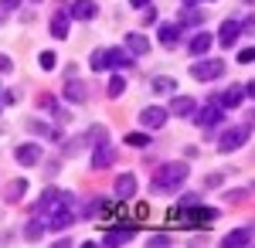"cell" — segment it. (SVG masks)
<instances>
[{
    "instance_id": "obj_1",
    "label": "cell",
    "mask_w": 255,
    "mask_h": 248,
    "mask_svg": "<svg viewBox=\"0 0 255 248\" xmlns=\"http://www.w3.org/2000/svg\"><path fill=\"white\" fill-rule=\"evenodd\" d=\"M187 173L191 167L184 163V160H170V163H160L153 177H150V191L153 194H174L184 187V180H187Z\"/></svg>"
},
{
    "instance_id": "obj_2",
    "label": "cell",
    "mask_w": 255,
    "mask_h": 248,
    "mask_svg": "<svg viewBox=\"0 0 255 248\" xmlns=\"http://www.w3.org/2000/svg\"><path fill=\"white\" fill-rule=\"evenodd\" d=\"M249 133H252V119L245 123V126H232V129H225V133L218 136V150L221 153H235L245 146V139H249Z\"/></svg>"
},
{
    "instance_id": "obj_3",
    "label": "cell",
    "mask_w": 255,
    "mask_h": 248,
    "mask_svg": "<svg viewBox=\"0 0 255 248\" xmlns=\"http://www.w3.org/2000/svg\"><path fill=\"white\" fill-rule=\"evenodd\" d=\"M225 72H228V65L221 58H201L194 68H191V78H197V82H218Z\"/></svg>"
},
{
    "instance_id": "obj_4",
    "label": "cell",
    "mask_w": 255,
    "mask_h": 248,
    "mask_svg": "<svg viewBox=\"0 0 255 248\" xmlns=\"http://www.w3.org/2000/svg\"><path fill=\"white\" fill-rule=\"evenodd\" d=\"M170 218H180V221H187V225H211L218 218V211L204 208V204H191V208H177Z\"/></svg>"
},
{
    "instance_id": "obj_5",
    "label": "cell",
    "mask_w": 255,
    "mask_h": 248,
    "mask_svg": "<svg viewBox=\"0 0 255 248\" xmlns=\"http://www.w3.org/2000/svg\"><path fill=\"white\" fill-rule=\"evenodd\" d=\"M221 119H225V109L218 106V99H215V96H211V102H208L204 109H197V113H194V123L201 126V129H204V133H208V129H215Z\"/></svg>"
},
{
    "instance_id": "obj_6",
    "label": "cell",
    "mask_w": 255,
    "mask_h": 248,
    "mask_svg": "<svg viewBox=\"0 0 255 248\" xmlns=\"http://www.w3.org/2000/svg\"><path fill=\"white\" fill-rule=\"evenodd\" d=\"M133 235H136V228H133V225H116V228H109L106 235H102V245H109V248L129 245V242H133Z\"/></svg>"
},
{
    "instance_id": "obj_7",
    "label": "cell",
    "mask_w": 255,
    "mask_h": 248,
    "mask_svg": "<svg viewBox=\"0 0 255 248\" xmlns=\"http://www.w3.org/2000/svg\"><path fill=\"white\" fill-rule=\"evenodd\" d=\"M238 34H242V24H238L235 17H228V20H221V27H218V38H215V44H221V48H235Z\"/></svg>"
},
{
    "instance_id": "obj_8",
    "label": "cell",
    "mask_w": 255,
    "mask_h": 248,
    "mask_svg": "<svg viewBox=\"0 0 255 248\" xmlns=\"http://www.w3.org/2000/svg\"><path fill=\"white\" fill-rule=\"evenodd\" d=\"M167 109H163V106H146V109H143V113H139V126H143V129H160V126H163V123H167Z\"/></svg>"
},
{
    "instance_id": "obj_9",
    "label": "cell",
    "mask_w": 255,
    "mask_h": 248,
    "mask_svg": "<svg viewBox=\"0 0 255 248\" xmlns=\"http://www.w3.org/2000/svg\"><path fill=\"white\" fill-rule=\"evenodd\" d=\"M116 146H109V143H96V153H92V170H106V167H113L116 163Z\"/></svg>"
},
{
    "instance_id": "obj_10",
    "label": "cell",
    "mask_w": 255,
    "mask_h": 248,
    "mask_svg": "<svg viewBox=\"0 0 255 248\" xmlns=\"http://www.w3.org/2000/svg\"><path fill=\"white\" fill-rule=\"evenodd\" d=\"M65 99L72 102V106H82L85 99H89V89H85V82H79V78H65Z\"/></svg>"
},
{
    "instance_id": "obj_11",
    "label": "cell",
    "mask_w": 255,
    "mask_h": 248,
    "mask_svg": "<svg viewBox=\"0 0 255 248\" xmlns=\"http://www.w3.org/2000/svg\"><path fill=\"white\" fill-rule=\"evenodd\" d=\"M14 160H17L20 167H34L41 160V146L38 143H20L17 150H14Z\"/></svg>"
},
{
    "instance_id": "obj_12",
    "label": "cell",
    "mask_w": 255,
    "mask_h": 248,
    "mask_svg": "<svg viewBox=\"0 0 255 248\" xmlns=\"http://www.w3.org/2000/svg\"><path fill=\"white\" fill-rule=\"evenodd\" d=\"M218 106L221 109H238L242 102H245V92H242V85H232V89H225V92H218Z\"/></svg>"
},
{
    "instance_id": "obj_13",
    "label": "cell",
    "mask_w": 255,
    "mask_h": 248,
    "mask_svg": "<svg viewBox=\"0 0 255 248\" xmlns=\"http://www.w3.org/2000/svg\"><path fill=\"white\" fill-rule=\"evenodd\" d=\"M96 14H99L96 0H75V3L68 7V17H75V20H92Z\"/></svg>"
},
{
    "instance_id": "obj_14",
    "label": "cell",
    "mask_w": 255,
    "mask_h": 248,
    "mask_svg": "<svg viewBox=\"0 0 255 248\" xmlns=\"http://www.w3.org/2000/svg\"><path fill=\"white\" fill-rule=\"evenodd\" d=\"M211 44H215V34H211V31H197L187 48H191V55L201 58V55H208V51H211Z\"/></svg>"
},
{
    "instance_id": "obj_15",
    "label": "cell",
    "mask_w": 255,
    "mask_h": 248,
    "mask_svg": "<svg viewBox=\"0 0 255 248\" xmlns=\"http://www.w3.org/2000/svg\"><path fill=\"white\" fill-rule=\"evenodd\" d=\"M180 34H184V24H163L160 27V44L163 48H177L180 44Z\"/></svg>"
},
{
    "instance_id": "obj_16",
    "label": "cell",
    "mask_w": 255,
    "mask_h": 248,
    "mask_svg": "<svg viewBox=\"0 0 255 248\" xmlns=\"http://www.w3.org/2000/svg\"><path fill=\"white\" fill-rule=\"evenodd\" d=\"M109 68H116V72L133 68V55H129L126 48H109Z\"/></svg>"
},
{
    "instance_id": "obj_17",
    "label": "cell",
    "mask_w": 255,
    "mask_h": 248,
    "mask_svg": "<svg viewBox=\"0 0 255 248\" xmlns=\"http://www.w3.org/2000/svg\"><path fill=\"white\" fill-rule=\"evenodd\" d=\"M221 245L225 248H249L252 245V228H238V231H232V235H225Z\"/></svg>"
},
{
    "instance_id": "obj_18",
    "label": "cell",
    "mask_w": 255,
    "mask_h": 248,
    "mask_svg": "<svg viewBox=\"0 0 255 248\" xmlns=\"http://www.w3.org/2000/svg\"><path fill=\"white\" fill-rule=\"evenodd\" d=\"M133 194H136V177H133V173L116 177V197H119V201H129Z\"/></svg>"
},
{
    "instance_id": "obj_19",
    "label": "cell",
    "mask_w": 255,
    "mask_h": 248,
    "mask_svg": "<svg viewBox=\"0 0 255 248\" xmlns=\"http://www.w3.org/2000/svg\"><path fill=\"white\" fill-rule=\"evenodd\" d=\"M68 7H58L55 10V17H51V34L55 38H68Z\"/></svg>"
},
{
    "instance_id": "obj_20",
    "label": "cell",
    "mask_w": 255,
    "mask_h": 248,
    "mask_svg": "<svg viewBox=\"0 0 255 248\" xmlns=\"http://www.w3.org/2000/svg\"><path fill=\"white\" fill-rule=\"evenodd\" d=\"M126 51H129L133 58L146 55V51H150V41L143 38V34H126Z\"/></svg>"
},
{
    "instance_id": "obj_21",
    "label": "cell",
    "mask_w": 255,
    "mask_h": 248,
    "mask_svg": "<svg viewBox=\"0 0 255 248\" xmlns=\"http://www.w3.org/2000/svg\"><path fill=\"white\" fill-rule=\"evenodd\" d=\"M167 113H174V116H191L194 113V99L191 96H174L170 99V109Z\"/></svg>"
},
{
    "instance_id": "obj_22",
    "label": "cell",
    "mask_w": 255,
    "mask_h": 248,
    "mask_svg": "<svg viewBox=\"0 0 255 248\" xmlns=\"http://www.w3.org/2000/svg\"><path fill=\"white\" fill-rule=\"evenodd\" d=\"M150 89H153L157 96H174V92H177V82H174V78H167V75H157L153 82H150Z\"/></svg>"
},
{
    "instance_id": "obj_23",
    "label": "cell",
    "mask_w": 255,
    "mask_h": 248,
    "mask_svg": "<svg viewBox=\"0 0 255 248\" xmlns=\"http://www.w3.org/2000/svg\"><path fill=\"white\" fill-rule=\"evenodd\" d=\"M113 211V201L109 197H92L89 208H85V218H96V214H109Z\"/></svg>"
},
{
    "instance_id": "obj_24",
    "label": "cell",
    "mask_w": 255,
    "mask_h": 248,
    "mask_svg": "<svg viewBox=\"0 0 255 248\" xmlns=\"http://www.w3.org/2000/svg\"><path fill=\"white\" fill-rule=\"evenodd\" d=\"M24 191H27V180H24V177H17V180H10V184H7L3 197H7V201L14 204V201H20V197H24Z\"/></svg>"
},
{
    "instance_id": "obj_25",
    "label": "cell",
    "mask_w": 255,
    "mask_h": 248,
    "mask_svg": "<svg viewBox=\"0 0 255 248\" xmlns=\"http://www.w3.org/2000/svg\"><path fill=\"white\" fill-rule=\"evenodd\" d=\"M89 65H92L96 72H109V51H106V48H96L92 58H89Z\"/></svg>"
},
{
    "instance_id": "obj_26",
    "label": "cell",
    "mask_w": 255,
    "mask_h": 248,
    "mask_svg": "<svg viewBox=\"0 0 255 248\" xmlns=\"http://www.w3.org/2000/svg\"><path fill=\"white\" fill-rule=\"evenodd\" d=\"M106 92H109V99H119L123 92H126V75H113V78H109V89H106Z\"/></svg>"
},
{
    "instance_id": "obj_27",
    "label": "cell",
    "mask_w": 255,
    "mask_h": 248,
    "mask_svg": "<svg viewBox=\"0 0 255 248\" xmlns=\"http://www.w3.org/2000/svg\"><path fill=\"white\" fill-rule=\"evenodd\" d=\"M27 129H31V133H38V136H51V139L58 136V129H51V126H44V123H38V119H27Z\"/></svg>"
},
{
    "instance_id": "obj_28",
    "label": "cell",
    "mask_w": 255,
    "mask_h": 248,
    "mask_svg": "<svg viewBox=\"0 0 255 248\" xmlns=\"http://www.w3.org/2000/svg\"><path fill=\"white\" fill-rule=\"evenodd\" d=\"M41 235H44V225L34 218V221L27 225V231H24V238H27V242H41Z\"/></svg>"
},
{
    "instance_id": "obj_29",
    "label": "cell",
    "mask_w": 255,
    "mask_h": 248,
    "mask_svg": "<svg viewBox=\"0 0 255 248\" xmlns=\"http://www.w3.org/2000/svg\"><path fill=\"white\" fill-rule=\"evenodd\" d=\"M201 20H204V14H201L197 7H187V10H184V17H180V24L187 27V24H201Z\"/></svg>"
},
{
    "instance_id": "obj_30",
    "label": "cell",
    "mask_w": 255,
    "mask_h": 248,
    "mask_svg": "<svg viewBox=\"0 0 255 248\" xmlns=\"http://www.w3.org/2000/svg\"><path fill=\"white\" fill-rule=\"evenodd\" d=\"M146 245H150V248H167V245H170V235H163V231H160V235H150Z\"/></svg>"
},
{
    "instance_id": "obj_31",
    "label": "cell",
    "mask_w": 255,
    "mask_h": 248,
    "mask_svg": "<svg viewBox=\"0 0 255 248\" xmlns=\"http://www.w3.org/2000/svg\"><path fill=\"white\" fill-rule=\"evenodd\" d=\"M126 143L129 146H150V136L146 133H126Z\"/></svg>"
},
{
    "instance_id": "obj_32",
    "label": "cell",
    "mask_w": 255,
    "mask_h": 248,
    "mask_svg": "<svg viewBox=\"0 0 255 248\" xmlns=\"http://www.w3.org/2000/svg\"><path fill=\"white\" fill-rule=\"evenodd\" d=\"M106 126H92V129H89V133H85V139H92V143H106Z\"/></svg>"
},
{
    "instance_id": "obj_33",
    "label": "cell",
    "mask_w": 255,
    "mask_h": 248,
    "mask_svg": "<svg viewBox=\"0 0 255 248\" xmlns=\"http://www.w3.org/2000/svg\"><path fill=\"white\" fill-rule=\"evenodd\" d=\"M55 61H58L55 51H41V58H38V65L44 68V72H51V68H55Z\"/></svg>"
},
{
    "instance_id": "obj_34",
    "label": "cell",
    "mask_w": 255,
    "mask_h": 248,
    "mask_svg": "<svg viewBox=\"0 0 255 248\" xmlns=\"http://www.w3.org/2000/svg\"><path fill=\"white\" fill-rule=\"evenodd\" d=\"M221 180H225V173H208V177H204V187L215 191V187H221Z\"/></svg>"
},
{
    "instance_id": "obj_35",
    "label": "cell",
    "mask_w": 255,
    "mask_h": 248,
    "mask_svg": "<svg viewBox=\"0 0 255 248\" xmlns=\"http://www.w3.org/2000/svg\"><path fill=\"white\" fill-rule=\"evenodd\" d=\"M38 106L44 109V113H55V99L48 96V92H41V96H38Z\"/></svg>"
},
{
    "instance_id": "obj_36",
    "label": "cell",
    "mask_w": 255,
    "mask_h": 248,
    "mask_svg": "<svg viewBox=\"0 0 255 248\" xmlns=\"http://www.w3.org/2000/svg\"><path fill=\"white\" fill-rule=\"evenodd\" d=\"M249 197V191H228L225 194V204H235V201H245Z\"/></svg>"
},
{
    "instance_id": "obj_37",
    "label": "cell",
    "mask_w": 255,
    "mask_h": 248,
    "mask_svg": "<svg viewBox=\"0 0 255 248\" xmlns=\"http://www.w3.org/2000/svg\"><path fill=\"white\" fill-rule=\"evenodd\" d=\"M17 102V89H10V92H0V106H14Z\"/></svg>"
},
{
    "instance_id": "obj_38",
    "label": "cell",
    "mask_w": 255,
    "mask_h": 248,
    "mask_svg": "<svg viewBox=\"0 0 255 248\" xmlns=\"http://www.w3.org/2000/svg\"><path fill=\"white\" fill-rule=\"evenodd\" d=\"M10 72H14V61L7 55H0V75H10Z\"/></svg>"
},
{
    "instance_id": "obj_39",
    "label": "cell",
    "mask_w": 255,
    "mask_h": 248,
    "mask_svg": "<svg viewBox=\"0 0 255 248\" xmlns=\"http://www.w3.org/2000/svg\"><path fill=\"white\" fill-rule=\"evenodd\" d=\"M252 58H255L252 48H242V51H238V61H242V65H252Z\"/></svg>"
},
{
    "instance_id": "obj_40",
    "label": "cell",
    "mask_w": 255,
    "mask_h": 248,
    "mask_svg": "<svg viewBox=\"0 0 255 248\" xmlns=\"http://www.w3.org/2000/svg\"><path fill=\"white\" fill-rule=\"evenodd\" d=\"M191 204H201V197H197V194H184V197H180V208H191Z\"/></svg>"
},
{
    "instance_id": "obj_41",
    "label": "cell",
    "mask_w": 255,
    "mask_h": 248,
    "mask_svg": "<svg viewBox=\"0 0 255 248\" xmlns=\"http://www.w3.org/2000/svg\"><path fill=\"white\" fill-rule=\"evenodd\" d=\"M143 24H146V27H150V24H157V10H153L150 3H146V14H143Z\"/></svg>"
},
{
    "instance_id": "obj_42",
    "label": "cell",
    "mask_w": 255,
    "mask_h": 248,
    "mask_svg": "<svg viewBox=\"0 0 255 248\" xmlns=\"http://www.w3.org/2000/svg\"><path fill=\"white\" fill-rule=\"evenodd\" d=\"M17 3H20V0H0V7H3V10H17Z\"/></svg>"
},
{
    "instance_id": "obj_43",
    "label": "cell",
    "mask_w": 255,
    "mask_h": 248,
    "mask_svg": "<svg viewBox=\"0 0 255 248\" xmlns=\"http://www.w3.org/2000/svg\"><path fill=\"white\" fill-rule=\"evenodd\" d=\"M129 3H133V7H146L150 0H129Z\"/></svg>"
},
{
    "instance_id": "obj_44",
    "label": "cell",
    "mask_w": 255,
    "mask_h": 248,
    "mask_svg": "<svg viewBox=\"0 0 255 248\" xmlns=\"http://www.w3.org/2000/svg\"><path fill=\"white\" fill-rule=\"evenodd\" d=\"M184 3H187V7H194V3H197V0H184Z\"/></svg>"
},
{
    "instance_id": "obj_45",
    "label": "cell",
    "mask_w": 255,
    "mask_h": 248,
    "mask_svg": "<svg viewBox=\"0 0 255 248\" xmlns=\"http://www.w3.org/2000/svg\"><path fill=\"white\" fill-rule=\"evenodd\" d=\"M208 3H215V0H208Z\"/></svg>"
},
{
    "instance_id": "obj_46",
    "label": "cell",
    "mask_w": 255,
    "mask_h": 248,
    "mask_svg": "<svg viewBox=\"0 0 255 248\" xmlns=\"http://www.w3.org/2000/svg\"><path fill=\"white\" fill-rule=\"evenodd\" d=\"M34 3H38V0H34Z\"/></svg>"
}]
</instances>
